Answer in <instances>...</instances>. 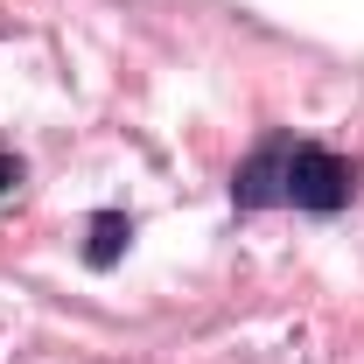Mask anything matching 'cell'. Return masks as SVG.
Wrapping results in <instances>:
<instances>
[{
  "label": "cell",
  "instance_id": "cell-1",
  "mask_svg": "<svg viewBox=\"0 0 364 364\" xmlns=\"http://www.w3.org/2000/svg\"><path fill=\"white\" fill-rule=\"evenodd\" d=\"M358 196V161L322 147V140H294V134H267L238 168H231V203L238 210H309V218H336Z\"/></svg>",
  "mask_w": 364,
  "mask_h": 364
},
{
  "label": "cell",
  "instance_id": "cell-2",
  "mask_svg": "<svg viewBox=\"0 0 364 364\" xmlns=\"http://www.w3.org/2000/svg\"><path fill=\"white\" fill-rule=\"evenodd\" d=\"M127 245H134V218H127V210H98V218L85 225V267H98V273L119 267Z\"/></svg>",
  "mask_w": 364,
  "mask_h": 364
},
{
  "label": "cell",
  "instance_id": "cell-3",
  "mask_svg": "<svg viewBox=\"0 0 364 364\" xmlns=\"http://www.w3.org/2000/svg\"><path fill=\"white\" fill-rule=\"evenodd\" d=\"M21 176H28V168H21V154H7V147H0V196H14Z\"/></svg>",
  "mask_w": 364,
  "mask_h": 364
}]
</instances>
